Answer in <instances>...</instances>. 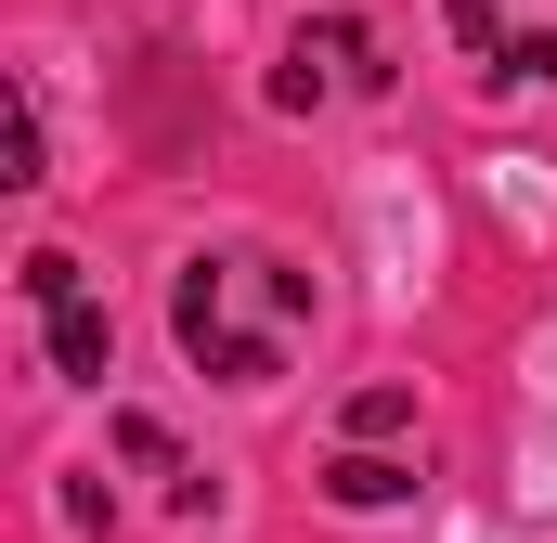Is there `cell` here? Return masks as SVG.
<instances>
[{
  "label": "cell",
  "mask_w": 557,
  "mask_h": 543,
  "mask_svg": "<svg viewBox=\"0 0 557 543\" xmlns=\"http://www.w3.org/2000/svg\"><path fill=\"white\" fill-rule=\"evenodd\" d=\"M389 427H416V402H403V389H363V402H350V440H389Z\"/></svg>",
  "instance_id": "8992f818"
},
{
  "label": "cell",
  "mask_w": 557,
  "mask_h": 543,
  "mask_svg": "<svg viewBox=\"0 0 557 543\" xmlns=\"http://www.w3.org/2000/svg\"><path fill=\"white\" fill-rule=\"evenodd\" d=\"M324 492H337V505H403V492H416V466H389V453H337V466H324Z\"/></svg>",
  "instance_id": "3957f363"
},
{
  "label": "cell",
  "mask_w": 557,
  "mask_h": 543,
  "mask_svg": "<svg viewBox=\"0 0 557 543\" xmlns=\"http://www.w3.org/2000/svg\"><path fill=\"white\" fill-rule=\"evenodd\" d=\"M26 298H39V324H52V376H78V389H104V363H117V337H104V311L78 298V260H65V247H39V260H26Z\"/></svg>",
  "instance_id": "7a4b0ae2"
},
{
  "label": "cell",
  "mask_w": 557,
  "mask_h": 543,
  "mask_svg": "<svg viewBox=\"0 0 557 543\" xmlns=\"http://www.w3.org/2000/svg\"><path fill=\"white\" fill-rule=\"evenodd\" d=\"M169 324H182V363H195V376L273 389L285 363H298V337H311V285H298L273 247H208V260H182Z\"/></svg>",
  "instance_id": "6da1fadb"
},
{
  "label": "cell",
  "mask_w": 557,
  "mask_h": 543,
  "mask_svg": "<svg viewBox=\"0 0 557 543\" xmlns=\"http://www.w3.org/2000/svg\"><path fill=\"white\" fill-rule=\"evenodd\" d=\"M117 453H131L143 479H182V453H169V427H156V414H117Z\"/></svg>",
  "instance_id": "5b68a950"
},
{
  "label": "cell",
  "mask_w": 557,
  "mask_h": 543,
  "mask_svg": "<svg viewBox=\"0 0 557 543\" xmlns=\"http://www.w3.org/2000/svg\"><path fill=\"white\" fill-rule=\"evenodd\" d=\"M0 181H13V194L39 181V104H26V91L0 104Z\"/></svg>",
  "instance_id": "277c9868"
}]
</instances>
